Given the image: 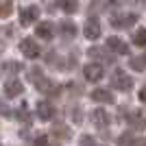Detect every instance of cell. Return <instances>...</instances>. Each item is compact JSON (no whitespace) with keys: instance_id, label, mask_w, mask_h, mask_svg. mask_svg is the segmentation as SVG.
Wrapping results in <instances>:
<instances>
[{"instance_id":"cell-1","label":"cell","mask_w":146,"mask_h":146,"mask_svg":"<svg viewBox=\"0 0 146 146\" xmlns=\"http://www.w3.org/2000/svg\"><path fill=\"white\" fill-rule=\"evenodd\" d=\"M137 20H140L137 13H113L109 18V24L113 29H131Z\"/></svg>"},{"instance_id":"cell-2","label":"cell","mask_w":146,"mask_h":146,"mask_svg":"<svg viewBox=\"0 0 146 146\" xmlns=\"http://www.w3.org/2000/svg\"><path fill=\"white\" fill-rule=\"evenodd\" d=\"M111 85L116 87V90H120V92H129L133 87V79H131L122 68H116L113 74H111Z\"/></svg>"},{"instance_id":"cell-3","label":"cell","mask_w":146,"mask_h":146,"mask_svg":"<svg viewBox=\"0 0 146 146\" xmlns=\"http://www.w3.org/2000/svg\"><path fill=\"white\" fill-rule=\"evenodd\" d=\"M20 50H22V55H24L26 59H37L39 52H42V48L37 46V42H35V39H31V37H26V39L20 42Z\"/></svg>"},{"instance_id":"cell-4","label":"cell","mask_w":146,"mask_h":146,"mask_svg":"<svg viewBox=\"0 0 146 146\" xmlns=\"http://www.w3.org/2000/svg\"><path fill=\"white\" fill-rule=\"evenodd\" d=\"M83 74H85V79L87 81H92V83H96V81H100L105 76V70H103V66L100 63H87V66H83Z\"/></svg>"},{"instance_id":"cell-5","label":"cell","mask_w":146,"mask_h":146,"mask_svg":"<svg viewBox=\"0 0 146 146\" xmlns=\"http://www.w3.org/2000/svg\"><path fill=\"white\" fill-rule=\"evenodd\" d=\"M83 35L87 39H98L100 37V22L96 18H87L85 26H83Z\"/></svg>"},{"instance_id":"cell-6","label":"cell","mask_w":146,"mask_h":146,"mask_svg":"<svg viewBox=\"0 0 146 146\" xmlns=\"http://www.w3.org/2000/svg\"><path fill=\"white\" fill-rule=\"evenodd\" d=\"M37 118L44 120V122L52 120V118H55V107H52L48 100H39V103H37Z\"/></svg>"},{"instance_id":"cell-7","label":"cell","mask_w":146,"mask_h":146,"mask_svg":"<svg viewBox=\"0 0 146 146\" xmlns=\"http://www.w3.org/2000/svg\"><path fill=\"white\" fill-rule=\"evenodd\" d=\"M37 18H39V9H37V7H33V5L20 11V24H22V26L33 24V22H35Z\"/></svg>"},{"instance_id":"cell-8","label":"cell","mask_w":146,"mask_h":146,"mask_svg":"<svg viewBox=\"0 0 146 146\" xmlns=\"http://www.w3.org/2000/svg\"><path fill=\"white\" fill-rule=\"evenodd\" d=\"M127 122H129L133 129H144V127H146V111H142V109L131 111V113H129V118H127Z\"/></svg>"},{"instance_id":"cell-9","label":"cell","mask_w":146,"mask_h":146,"mask_svg":"<svg viewBox=\"0 0 146 146\" xmlns=\"http://www.w3.org/2000/svg\"><path fill=\"white\" fill-rule=\"evenodd\" d=\"M35 33H37L39 39H52V37H55V24H52V22H39Z\"/></svg>"},{"instance_id":"cell-10","label":"cell","mask_w":146,"mask_h":146,"mask_svg":"<svg viewBox=\"0 0 146 146\" xmlns=\"http://www.w3.org/2000/svg\"><path fill=\"white\" fill-rule=\"evenodd\" d=\"M22 90H24V85H22V81H18V79H11V81L5 83V96H9V98L20 96Z\"/></svg>"},{"instance_id":"cell-11","label":"cell","mask_w":146,"mask_h":146,"mask_svg":"<svg viewBox=\"0 0 146 146\" xmlns=\"http://www.w3.org/2000/svg\"><path fill=\"white\" fill-rule=\"evenodd\" d=\"M107 48H109V50H113L116 55H127V52H129L127 44L122 42L120 37H116V35H111L109 39H107Z\"/></svg>"},{"instance_id":"cell-12","label":"cell","mask_w":146,"mask_h":146,"mask_svg":"<svg viewBox=\"0 0 146 146\" xmlns=\"http://www.w3.org/2000/svg\"><path fill=\"white\" fill-rule=\"evenodd\" d=\"M92 122H94L98 129L109 127V113H107L105 109H94L92 111Z\"/></svg>"},{"instance_id":"cell-13","label":"cell","mask_w":146,"mask_h":146,"mask_svg":"<svg viewBox=\"0 0 146 146\" xmlns=\"http://www.w3.org/2000/svg\"><path fill=\"white\" fill-rule=\"evenodd\" d=\"M59 33H61V37L72 39V37H76V24H74L72 20H63L59 24Z\"/></svg>"},{"instance_id":"cell-14","label":"cell","mask_w":146,"mask_h":146,"mask_svg":"<svg viewBox=\"0 0 146 146\" xmlns=\"http://www.w3.org/2000/svg\"><path fill=\"white\" fill-rule=\"evenodd\" d=\"M87 55H90V59H100V61H113V57H111L109 50L100 48V46H94V48L87 50Z\"/></svg>"},{"instance_id":"cell-15","label":"cell","mask_w":146,"mask_h":146,"mask_svg":"<svg viewBox=\"0 0 146 146\" xmlns=\"http://www.w3.org/2000/svg\"><path fill=\"white\" fill-rule=\"evenodd\" d=\"M37 90L44 92V94H59V87H57V83H52V81L46 79V76H44V79L37 83Z\"/></svg>"},{"instance_id":"cell-16","label":"cell","mask_w":146,"mask_h":146,"mask_svg":"<svg viewBox=\"0 0 146 146\" xmlns=\"http://www.w3.org/2000/svg\"><path fill=\"white\" fill-rule=\"evenodd\" d=\"M92 100H96V103H113V94L109 90H94L92 92Z\"/></svg>"},{"instance_id":"cell-17","label":"cell","mask_w":146,"mask_h":146,"mask_svg":"<svg viewBox=\"0 0 146 146\" xmlns=\"http://www.w3.org/2000/svg\"><path fill=\"white\" fill-rule=\"evenodd\" d=\"M129 66H131V70H135V72H144L146 70V52L140 55V57H133Z\"/></svg>"},{"instance_id":"cell-18","label":"cell","mask_w":146,"mask_h":146,"mask_svg":"<svg viewBox=\"0 0 146 146\" xmlns=\"http://www.w3.org/2000/svg\"><path fill=\"white\" fill-rule=\"evenodd\" d=\"M52 133H55L57 137H59V140H63V142H66V140H70V129H68L66 124H61V122L52 127Z\"/></svg>"},{"instance_id":"cell-19","label":"cell","mask_w":146,"mask_h":146,"mask_svg":"<svg viewBox=\"0 0 146 146\" xmlns=\"http://www.w3.org/2000/svg\"><path fill=\"white\" fill-rule=\"evenodd\" d=\"M13 13V2L11 0H0V18H9Z\"/></svg>"},{"instance_id":"cell-20","label":"cell","mask_w":146,"mask_h":146,"mask_svg":"<svg viewBox=\"0 0 146 146\" xmlns=\"http://www.w3.org/2000/svg\"><path fill=\"white\" fill-rule=\"evenodd\" d=\"M57 7L68 13H72V11H76V0H57Z\"/></svg>"},{"instance_id":"cell-21","label":"cell","mask_w":146,"mask_h":146,"mask_svg":"<svg viewBox=\"0 0 146 146\" xmlns=\"http://www.w3.org/2000/svg\"><path fill=\"white\" fill-rule=\"evenodd\" d=\"M42 79H44L42 68H31V70H29V81H31V83H35V85H37Z\"/></svg>"},{"instance_id":"cell-22","label":"cell","mask_w":146,"mask_h":146,"mask_svg":"<svg viewBox=\"0 0 146 146\" xmlns=\"http://www.w3.org/2000/svg\"><path fill=\"white\" fill-rule=\"evenodd\" d=\"M22 70V66H20L18 61H7V63H2V72H9V74H15Z\"/></svg>"},{"instance_id":"cell-23","label":"cell","mask_w":146,"mask_h":146,"mask_svg":"<svg viewBox=\"0 0 146 146\" xmlns=\"http://www.w3.org/2000/svg\"><path fill=\"white\" fill-rule=\"evenodd\" d=\"M133 44L135 46H146V29H140L133 33Z\"/></svg>"},{"instance_id":"cell-24","label":"cell","mask_w":146,"mask_h":146,"mask_svg":"<svg viewBox=\"0 0 146 146\" xmlns=\"http://www.w3.org/2000/svg\"><path fill=\"white\" fill-rule=\"evenodd\" d=\"M118 146H135V135L122 133L120 137H118Z\"/></svg>"},{"instance_id":"cell-25","label":"cell","mask_w":146,"mask_h":146,"mask_svg":"<svg viewBox=\"0 0 146 146\" xmlns=\"http://www.w3.org/2000/svg\"><path fill=\"white\" fill-rule=\"evenodd\" d=\"M81 144L83 146H105V144H98V142L94 140V137H90V135H83V137H81Z\"/></svg>"},{"instance_id":"cell-26","label":"cell","mask_w":146,"mask_h":146,"mask_svg":"<svg viewBox=\"0 0 146 146\" xmlns=\"http://www.w3.org/2000/svg\"><path fill=\"white\" fill-rule=\"evenodd\" d=\"M15 120H24V122H31V116H29V111H26V107H22V109L18 111V118Z\"/></svg>"},{"instance_id":"cell-27","label":"cell","mask_w":146,"mask_h":146,"mask_svg":"<svg viewBox=\"0 0 146 146\" xmlns=\"http://www.w3.org/2000/svg\"><path fill=\"white\" fill-rule=\"evenodd\" d=\"M0 113H2V116H9V118L13 116V111L9 109V107H7V105H2V103H0Z\"/></svg>"},{"instance_id":"cell-28","label":"cell","mask_w":146,"mask_h":146,"mask_svg":"<svg viewBox=\"0 0 146 146\" xmlns=\"http://www.w3.org/2000/svg\"><path fill=\"white\" fill-rule=\"evenodd\" d=\"M35 146H48V137H46V135H39L37 142H35Z\"/></svg>"},{"instance_id":"cell-29","label":"cell","mask_w":146,"mask_h":146,"mask_svg":"<svg viewBox=\"0 0 146 146\" xmlns=\"http://www.w3.org/2000/svg\"><path fill=\"white\" fill-rule=\"evenodd\" d=\"M140 100H142V103H146V85L140 90Z\"/></svg>"},{"instance_id":"cell-30","label":"cell","mask_w":146,"mask_h":146,"mask_svg":"<svg viewBox=\"0 0 146 146\" xmlns=\"http://www.w3.org/2000/svg\"><path fill=\"white\" fill-rule=\"evenodd\" d=\"M135 146H146V140H135Z\"/></svg>"},{"instance_id":"cell-31","label":"cell","mask_w":146,"mask_h":146,"mask_svg":"<svg viewBox=\"0 0 146 146\" xmlns=\"http://www.w3.org/2000/svg\"><path fill=\"white\" fill-rule=\"evenodd\" d=\"M107 2H109V5H120L122 0H107Z\"/></svg>"},{"instance_id":"cell-32","label":"cell","mask_w":146,"mask_h":146,"mask_svg":"<svg viewBox=\"0 0 146 146\" xmlns=\"http://www.w3.org/2000/svg\"><path fill=\"white\" fill-rule=\"evenodd\" d=\"M133 2H137V5H140V2H146V0H133Z\"/></svg>"},{"instance_id":"cell-33","label":"cell","mask_w":146,"mask_h":146,"mask_svg":"<svg viewBox=\"0 0 146 146\" xmlns=\"http://www.w3.org/2000/svg\"><path fill=\"white\" fill-rule=\"evenodd\" d=\"M0 50H2V42H0Z\"/></svg>"}]
</instances>
